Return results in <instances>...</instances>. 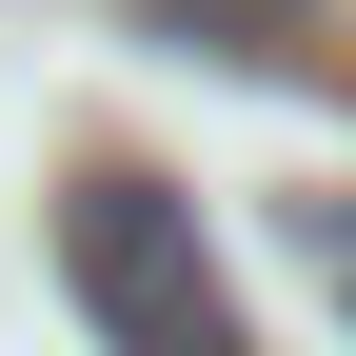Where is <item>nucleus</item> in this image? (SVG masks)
Here are the masks:
<instances>
[{"instance_id": "obj_2", "label": "nucleus", "mask_w": 356, "mask_h": 356, "mask_svg": "<svg viewBox=\"0 0 356 356\" xmlns=\"http://www.w3.org/2000/svg\"><path fill=\"white\" fill-rule=\"evenodd\" d=\"M257 20H317V0H178V40H257Z\"/></svg>"}, {"instance_id": "obj_1", "label": "nucleus", "mask_w": 356, "mask_h": 356, "mask_svg": "<svg viewBox=\"0 0 356 356\" xmlns=\"http://www.w3.org/2000/svg\"><path fill=\"white\" fill-rule=\"evenodd\" d=\"M60 277H79V317H99V356H257L238 277L198 257V198H159L139 159H99L60 198Z\"/></svg>"}, {"instance_id": "obj_3", "label": "nucleus", "mask_w": 356, "mask_h": 356, "mask_svg": "<svg viewBox=\"0 0 356 356\" xmlns=\"http://www.w3.org/2000/svg\"><path fill=\"white\" fill-rule=\"evenodd\" d=\"M317 257H337V277H356V198H317Z\"/></svg>"}]
</instances>
